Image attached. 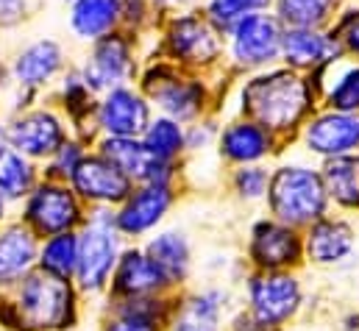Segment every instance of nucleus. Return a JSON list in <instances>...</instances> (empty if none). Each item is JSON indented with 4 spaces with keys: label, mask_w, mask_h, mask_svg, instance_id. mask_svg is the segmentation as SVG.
I'll return each mask as SVG.
<instances>
[{
    "label": "nucleus",
    "mask_w": 359,
    "mask_h": 331,
    "mask_svg": "<svg viewBox=\"0 0 359 331\" xmlns=\"http://www.w3.org/2000/svg\"><path fill=\"white\" fill-rule=\"evenodd\" d=\"M245 109L270 128H290L309 106V89L292 73H270L245 86Z\"/></svg>",
    "instance_id": "1"
},
{
    "label": "nucleus",
    "mask_w": 359,
    "mask_h": 331,
    "mask_svg": "<svg viewBox=\"0 0 359 331\" xmlns=\"http://www.w3.org/2000/svg\"><path fill=\"white\" fill-rule=\"evenodd\" d=\"M73 320V292L62 276L48 270L28 276L17 298L20 329H65Z\"/></svg>",
    "instance_id": "2"
},
{
    "label": "nucleus",
    "mask_w": 359,
    "mask_h": 331,
    "mask_svg": "<svg viewBox=\"0 0 359 331\" xmlns=\"http://www.w3.org/2000/svg\"><path fill=\"white\" fill-rule=\"evenodd\" d=\"M270 206L284 223H309L323 215L326 189L315 173L304 167H284L270 184Z\"/></svg>",
    "instance_id": "3"
},
{
    "label": "nucleus",
    "mask_w": 359,
    "mask_h": 331,
    "mask_svg": "<svg viewBox=\"0 0 359 331\" xmlns=\"http://www.w3.org/2000/svg\"><path fill=\"white\" fill-rule=\"evenodd\" d=\"M92 92H106L111 86H123L134 76V56L131 42L126 34L111 31L92 42V50L79 70Z\"/></svg>",
    "instance_id": "4"
},
{
    "label": "nucleus",
    "mask_w": 359,
    "mask_h": 331,
    "mask_svg": "<svg viewBox=\"0 0 359 331\" xmlns=\"http://www.w3.org/2000/svg\"><path fill=\"white\" fill-rule=\"evenodd\" d=\"M6 131H8V145L28 159L53 156L67 142L65 123L48 109H31L17 114L6 126Z\"/></svg>",
    "instance_id": "5"
},
{
    "label": "nucleus",
    "mask_w": 359,
    "mask_h": 331,
    "mask_svg": "<svg viewBox=\"0 0 359 331\" xmlns=\"http://www.w3.org/2000/svg\"><path fill=\"white\" fill-rule=\"evenodd\" d=\"M97 128L109 137H137L148 128L151 112L148 103L128 86H111L103 92L100 103L95 106Z\"/></svg>",
    "instance_id": "6"
},
{
    "label": "nucleus",
    "mask_w": 359,
    "mask_h": 331,
    "mask_svg": "<svg viewBox=\"0 0 359 331\" xmlns=\"http://www.w3.org/2000/svg\"><path fill=\"white\" fill-rule=\"evenodd\" d=\"M65 70V50L56 39H36L25 45L8 67L11 81L22 92H36Z\"/></svg>",
    "instance_id": "7"
},
{
    "label": "nucleus",
    "mask_w": 359,
    "mask_h": 331,
    "mask_svg": "<svg viewBox=\"0 0 359 331\" xmlns=\"http://www.w3.org/2000/svg\"><path fill=\"white\" fill-rule=\"evenodd\" d=\"M114 256H117V240H114V231L111 226L97 217L87 229L84 240L79 243V281L84 290H97L103 287L111 264H114Z\"/></svg>",
    "instance_id": "8"
},
{
    "label": "nucleus",
    "mask_w": 359,
    "mask_h": 331,
    "mask_svg": "<svg viewBox=\"0 0 359 331\" xmlns=\"http://www.w3.org/2000/svg\"><path fill=\"white\" fill-rule=\"evenodd\" d=\"M28 220L42 234H62L79 223V203L67 189L42 184L28 201Z\"/></svg>",
    "instance_id": "9"
},
{
    "label": "nucleus",
    "mask_w": 359,
    "mask_h": 331,
    "mask_svg": "<svg viewBox=\"0 0 359 331\" xmlns=\"http://www.w3.org/2000/svg\"><path fill=\"white\" fill-rule=\"evenodd\" d=\"M281 48V34L268 14H248L234 25V56L243 65H265Z\"/></svg>",
    "instance_id": "10"
},
{
    "label": "nucleus",
    "mask_w": 359,
    "mask_h": 331,
    "mask_svg": "<svg viewBox=\"0 0 359 331\" xmlns=\"http://www.w3.org/2000/svg\"><path fill=\"white\" fill-rule=\"evenodd\" d=\"M73 187L90 201H123L128 195V175L106 156H84L73 170Z\"/></svg>",
    "instance_id": "11"
},
{
    "label": "nucleus",
    "mask_w": 359,
    "mask_h": 331,
    "mask_svg": "<svg viewBox=\"0 0 359 331\" xmlns=\"http://www.w3.org/2000/svg\"><path fill=\"white\" fill-rule=\"evenodd\" d=\"M251 298H254V312L259 318V323H281L284 318H290L298 306V284L290 276H262L254 281L251 287Z\"/></svg>",
    "instance_id": "12"
},
{
    "label": "nucleus",
    "mask_w": 359,
    "mask_h": 331,
    "mask_svg": "<svg viewBox=\"0 0 359 331\" xmlns=\"http://www.w3.org/2000/svg\"><path fill=\"white\" fill-rule=\"evenodd\" d=\"M120 20H123V0H73L67 6L70 31L84 42H95L117 31Z\"/></svg>",
    "instance_id": "13"
},
{
    "label": "nucleus",
    "mask_w": 359,
    "mask_h": 331,
    "mask_svg": "<svg viewBox=\"0 0 359 331\" xmlns=\"http://www.w3.org/2000/svg\"><path fill=\"white\" fill-rule=\"evenodd\" d=\"M306 142L315 154H329V156L346 154L359 145V117L348 112L323 114L309 126Z\"/></svg>",
    "instance_id": "14"
},
{
    "label": "nucleus",
    "mask_w": 359,
    "mask_h": 331,
    "mask_svg": "<svg viewBox=\"0 0 359 331\" xmlns=\"http://www.w3.org/2000/svg\"><path fill=\"white\" fill-rule=\"evenodd\" d=\"M170 206V195L162 184H148L142 192H137L126 209L117 215V226L126 234H142L148 231L154 223H159V217L165 215V209Z\"/></svg>",
    "instance_id": "15"
},
{
    "label": "nucleus",
    "mask_w": 359,
    "mask_h": 331,
    "mask_svg": "<svg viewBox=\"0 0 359 331\" xmlns=\"http://www.w3.org/2000/svg\"><path fill=\"white\" fill-rule=\"evenodd\" d=\"M148 92L156 97V103L168 112V114H173V117H192L198 109H201V89L195 86V83H187V81H179L176 76H170V73H165V70H156V73H151L148 76Z\"/></svg>",
    "instance_id": "16"
},
{
    "label": "nucleus",
    "mask_w": 359,
    "mask_h": 331,
    "mask_svg": "<svg viewBox=\"0 0 359 331\" xmlns=\"http://www.w3.org/2000/svg\"><path fill=\"white\" fill-rule=\"evenodd\" d=\"M168 42H170V53L179 59H187V62H206V59H215V53H217V39H215L212 28L195 17L179 20L170 28Z\"/></svg>",
    "instance_id": "17"
},
{
    "label": "nucleus",
    "mask_w": 359,
    "mask_h": 331,
    "mask_svg": "<svg viewBox=\"0 0 359 331\" xmlns=\"http://www.w3.org/2000/svg\"><path fill=\"white\" fill-rule=\"evenodd\" d=\"M281 50H284V59L295 67H312L318 62H326L337 53V45L312 31V28H292L281 36Z\"/></svg>",
    "instance_id": "18"
},
{
    "label": "nucleus",
    "mask_w": 359,
    "mask_h": 331,
    "mask_svg": "<svg viewBox=\"0 0 359 331\" xmlns=\"http://www.w3.org/2000/svg\"><path fill=\"white\" fill-rule=\"evenodd\" d=\"M254 259L265 267H278V264H290L298 259L301 245L295 240V234L290 229L273 226V223H262L254 231Z\"/></svg>",
    "instance_id": "19"
},
{
    "label": "nucleus",
    "mask_w": 359,
    "mask_h": 331,
    "mask_svg": "<svg viewBox=\"0 0 359 331\" xmlns=\"http://www.w3.org/2000/svg\"><path fill=\"white\" fill-rule=\"evenodd\" d=\"M165 281V276L159 273V267L151 262V256L142 253H126L120 267H117V278H114V290L123 295H142L156 290Z\"/></svg>",
    "instance_id": "20"
},
{
    "label": "nucleus",
    "mask_w": 359,
    "mask_h": 331,
    "mask_svg": "<svg viewBox=\"0 0 359 331\" xmlns=\"http://www.w3.org/2000/svg\"><path fill=\"white\" fill-rule=\"evenodd\" d=\"M36 256V243L25 229H8L0 234V281L20 278Z\"/></svg>",
    "instance_id": "21"
},
{
    "label": "nucleus",
    "mask_w": 359,
    "mask_h": 331,
    "mask_svg": "<svg viewBox=\"0 0 359 331\" xmlns=\"http://www.w3.org/2000/svg\"><path fill=\"white\" fill-rule=\"evenodd\" d=\"M351 245H354L351 229L343 223H318L306 243L309 256L318 262H337L351 250Z\"/></svg>",
    "instance_id": "22"
},
{
    "label": "nucleus",
    "mask_w": 359,
    "mask_h": 331,
    "mask_svg": "<svg viewBox=\"0 0 359 331\" xmlns=\"http://www.w3.org/2000/svg\"><path fill=\"white\" fill-rule=\"evenodd\" d=\"M323 178H326L329 192H332L340 203H346V206H359V154L337 156L334 162H329Z\"/></svg>",
    "instance_id": "23"
},
{
    "label": "nucleus",
    "mask_w": 359,
    "mask_h": 331,
    "mask_svg": "<svg viewBox=\"0 0 359 331\" xmlns=\"http://www.w3.org/2000/svg\"><path fill=\"white\" fill-rule=\"evenodd\" d=\"M223 151L237 162H254L268 151V137L251 123H237L223 134Z\"/></svg>",
    "instance_id": "24"
},
{
    "label": "nucleus",
    "mask_w": 359,
    "mask_h": 331,
    "mask_svg": "<svg viewBox=\"0 0 359 331\" xmlns=\"http://www.w3.org/2000/svg\"><path fill=\"white\" fill-rule=\"evenodd\" d=\"M151 262L159 267V273L165 276V281H179L187 270V245L176 234H162L151 243L148 248Z\"/></svg>",
    "instance_id": "25"
},
{
    "label": "nucleus",
    "mask_w": 359,
    "mask_h": 331,
    "mask_svg": "<svg viewBox=\"0 0 359 331\" xmlns=\"http://www.w3.org/2000/svg\"><path fill=\"white\" fill-rule=\"evenodd\" d=\"M39 262H42V270L67 278V276L76 270V264H79V240H76L70 231L53 234V237L45 243Z\"/></svg>",
    "instance_id": "26"
},
{
    "label": "nucleus",
    "mask_w": 359,
    "mask_h": 331,
    "mask_svg": "<svg viewBox=\"0 0 359 331\" xmlns=\"http://www.w3.org/2000/svg\"><path fill=\"white\" fill-rule=\"evenodd\" d=\"M31 184H34V167L28 162V156L8 148L0 156V195L20 198L31 189Z\"/></svg>",
    "instance_id": "27"
},
{
    "label": "nucleus",
    "mask_w": 359,
    "mask_h": 331,
    "mask_svg": "<svg viewBox=\"0 0 359 331\" xmlns=\"http://www.w3.org/2000/svg\"><path fill=\"white\" fill-rule=\"evenodd\" d=\"M184 142L181 137V128L173 120H156V123H148V128L142 131V148L154 156V159H162L168 162L170 156H176Z\"/></svg>",
    "instance_id": "28"
},
{
    "label": "nucleus",
    "mask_w": 359,
    "mask_h": 331,
    "mask_svg": "<svg viewBox=\"0 0 359 331\" xmlns=\"http://www.w3.org/2000/svg\"><path fill=\"white\" fill-rule=\"evenodd\" d=\"M62 100H65V109L73 120H84L97 103L95 100V92H92L84 76L81 73H67L65 81H62Z\"/></svg>",
    "instance_id": "29"
},
{
    "label": "nucleus",
    "mask_w": 359,
    "mask_h": 331,
    "mask_svg": "<svg viewBox=\"0 0 359 331\" xmlns=\"http://www.w3.org/2000/svg\"><path fill=\"white\" fill-rule=\"evenodd\" d=\"M332 0H278V14L295 28H312L323 22Z\"/></svg>",
    "instance_id": "30"
},
{
    "label": "nucleus",
    "mask_w": 359,
    "mask_h": 331,
    "mask_svg": "<svg viewBox=\"0 0 359 331\" xmlns=\"http://www.w3.org/2000/svg\"><path fill=\"white\" fill-rule=\"evenodd\" d=\"M217 304L215 295H203L192 301L176 323V331H217Z\"/></svg>",
    "instance_id": "31"
},
{
    "label": "nucleus",
    "mask_w": 359,
    "mask_h": 331,
    "mask_svg": "<svg viewBox=\"0 0 359 331\" xmlns=\"http://www.w3.org/2000/svg\"><path fill=\"white\" fill-rule=\"evenodd\" d=\"M270 0H212L209 3V14L220 22V25H231L240 22L243 17H248L251 11L268 6Z\"/></svg>",
    "instance_id": "32"
},
{
    "label": "nucleus",
    "mask_w": 359,
    "mask_h": 331,
    "mask_svg": "<svg viewBox=\"0 0 359 331\" xmlns=\"http://www.w3.org/2000/svg\"><path fill=\"white\" fill-rule=\"evenodd\" d=\"M332 106L340 112H357L359 109V70L351 67L343 73V79L332 89Z\"/></svg>",
    "instance_id": "33"
},
{
    "label": "nucleus",
    "mask_w": 359,
    "mask_h": 331,
    "mask_svg": "<svg viewBox=\"0 0 359 331\" xmlns=\"http://www.w3.org/2000/svg\"><path fill=\"white\" fill-rule=\"evenodd\" d=\"M31 14V0H0V28H17Z\"/></svg>",
    "instance_id": "34"
},
{
    "label": "nucleus",
    "mask_w": 359,
    "mask_h": 331,
    "mask_svg": "<svg viewBox=\"0 0 359 331\" xmlns=\"http://www.w3.org/2000/svg\"><path fill=\"white\" fill-rule=\"evenodd\" d=\"M237 187H240L243 195H248V198H259V195L265 192V187H268V175H265V170H259V167L243 170V173L237 175Z\"/></svg>",
    "instance_id": "35"
},
{
    "label": "nucleus",
    "mask_w": 359,
    "mask_h": 331,
    "mask_svg": "<svg viewBox=\"0 0 359 331\" xmlns=\"http://www.w3.org/2000/svg\"><path fill=\"white\" fill-rule=\"evenodd\" d=\"M84 159V151L76 145V142H65L56 154H53V167L62 173V175H73L76 165Z\"/></svg>",
    "instance_id": "36"
},
{
    "label": "nucleus",
    "mask_w": 359,
    "mask_h": 331,
    "mask_svg": "<svg viewBox=\"0 0 359 331\" xmlns=\"http://www.w3.org/2000/svg\"><path fill=\"white\" fill-rule=\"evenodd\" d=\"M109 331H156L154 329V320L145 315V312H126L120 320H114Z\"/></svg>",
    "instance_id": "37"
},
{
    "label": "nucleus",
    "mask_w": 359,
    "mask_h": 331,
    "mask_svg": "<svg viewBox=\"0 0 359 331\" xmlns=\"http://www.w3.org/2000/svg\"><path fill=\"white\" fill-rule=\"evenodd\" d=\"M343 39H346V45L359 53V14H354L348 22H346V28H343Z\"/></svg>",
    "instance_id": "38"
},
{
    "label": "nucleus",
    "mask_w": 359,
    "mask_h": 331,
    "mask_svg": "<svg viewBox=\"0 0 359 331\" xmlns=\"http://www.w3.org/2000/svg\"><path fill=\"white\" fill-rule=\"evenodd\" d=\"M11 145H8V131H6V126H0V156L8 151Z\"/></svg>",
    "instance_id": "39"
},
{
    "label": "nucleus",
    "mask_w": 359,
    "mask_h": 331,
    "mask_svg": "<svg viewBox=\"0 0 359 331\" xmlns=\"http://www.w3.org/2000/svg\"><path fill=\"white\" fill-rule=\"evenodd\" d=\"M0 217H3V195H0Z\"/></svg>",
    "instance_id": "40"
},
{
    "label": "nucleus",
    "mask_w": 359,
    "mask_h": 331,
    "mask_svg": "<svg viewBox=\"0 0 359 331\" xmlns=\"http://www.w3.org/2000/svg\"><path fill=\"white\" fill-rule=\"evenodd\" d=\"M59 3H65V6H70V3H73V0H59Z\"/></svg>",
    "instance_id": "41"
},
{
    "label": "nucleus",
    "mask_w": 359,
    "mask_h": 331,
    "mask_svg": "<svg viewBox=\"0 0 359 331\" xmlns=\"http://www.w3.org/2000/svg\"><path fill=\"white\" fill-rule=\"evenodd\" d=\"M170 3H187V0H170Z\"/></svg>",
    "instance_id": "42"
}]
</instances>
